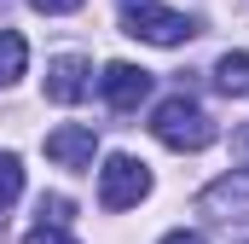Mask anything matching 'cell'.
<instances>
[{
	"mask_svg": "<svg viewBox=\"0 0 249 244\" xmlns=\"http://www.w3.org/2000/svg\"><path fill=\"white\" fill-rule=\"evenodd\" d=\"M151 134H157L168 151H203V145H214V122H209V111H203L191 93H168V99L151 111Z\"/></svg>",
	"mask_w": 249,
	"mask_h": 244,
	"instance_id": "cell-1",
	"label": "cell"
},
{
	"mask_svg": "<svg viewBox=\"0 0 249 244\" xmlns=\"http://www.w3.org/2000/svg\"><path fill=\"white\" fill-rule=\"evenodd\" d=\"M214 87L232 93V99H244L249 93V53H226V59L214 64Z\"/></svg>",
	"mask_w": 249,
	"mask_h": 244,
	"instance_id": "cell-8",
	"label": "cell"
},
{
	"mask_svg": "<svg viewBox=\"0 0 249 244\" xmlns=\"http://www.w3.org/2000/svg\"><path fill=\"white\" fill-rule=\"evenodd\" d=\"M232 151L244 157V169H238L232 181H220L214 192H209V198H203V203H220V198H249V128L238 134V140H232Z\"/></svg>",
	"mask_w": 249,
	"mask_h": 244,
	"instance_id": "cell-9",
	"label": "cell"
},
{
	"mask_svg": "<svg viewBox=\"0 0 249 244\" xmlns=\"http://www.w3.org/2000/svg\"><path fill=\"white\" fill-rule=\"evenodd\" d=\"M23 244H75V239H70L64 227H47V221H41V227H29V233H23Z\"/></svg>",
	"mask_w": 249,
	"mask_h": 244,
	"instance_id": "cell-12",
	"label": "cell"
},
{
	"mask_svg": "<svg viewBox=\"0 0 249 244\" xmlns=\"http://www.w3.org/2000/svg\"><path fill=\"white\" fill-rule=\"evenodd\" d=\"M93 151H99V140H93V128H81V122H64L47 134V157L58 163V169H93Z\"/></svg>",
	"mask_w": 249,
	"mask_h": 244,
	"instance_id": "cell-5",
	"label": "cell"
},
{
	"mask_svg": "<svg viewBox=\"0 0 249 244\" xmlns=\"http://www.w3.org/2000/svg\"><path fill=\"white\" fill-rule=\"evenodd\" d=\"M87 59H75V53H64V59H53L47 64V99L53 105H75L81 93H87Z\"/></svg>",
	"mask_w": 249,
	"mask_h": 244,
	"instance_id": "cell-6",
	"label": "cell"
},
{
	"mask_svg": "<svg viewBox=\"0 0 249 244\" xmlns=\"http://www.w3.org/2000/svg\"><path fill=\"white\" fill-rule=\"evenodd\" d=\"M99 93H105V105L110 111H139L145 99H151V70H139V64H105V76H99Z\"/></svg>",
	"mask_w": 249,
	"mask_h": 244,
	"instance_id": "cell-4",
	"label": "cell"
},
{
	"mask_svg": "<svg viewBox=\"0 0 249 244\" xmlns=\"http://www.w3.org/2000/svg\"><path fill=\"white\" fill-rule=\"evenodd\" d=\"M122 29L139 35V41H151V47H180V41L197 35V18L168 12V6H157V0H122Z\"/></svg>",
	"mask_w": 249,
	"mask_h": 244,
	"instance_id": "cell-2",
	"label": "cell"
},
{
	"mask_svg": "<svg viewBox=\"0 0 249 244\" xmlns=\"http://www.w3.org/2000/svg\"><path fill=\"white\" fill-rule=\"evenodd\" d=\"M23 64H29V41L18 29H0V87H12L23 76Z\"/></svg>",
	"mask_w": 249,
	"mask_h": 244,
	"instance_id": "cell-7",
	"label": "cell"
},
{
	"mask_svg": "<svg viewBox=\"0 0 249 244\" xmlns=\"http://www.w3.org/2000/svg\"><path fill=\"white\" fill-rule=\"evenodd\" d=\"M145 192H151V169L139 157H127V151L105 157V169H99V203L105 209H133Z\"/></svg>",
	"mask_w": 249,
	"mask_h": 244,
	"instance_id": "cell-3",
	"label": "cell"
},
{
	"mask_svg": "<svg viewBox=\"0 0 249 244\" xmlns=\"http://www.w3.org/2000/svg\"><path fill=\"white\" fill-rule=\"evenodd\" d=\"M35 12H47V18H64V12H81V0H29Z\"/></svg>",
	"mask_w": 249,
	"mask_h": 244,
	"instance_id": "cell-13",
	"label": "cell"
},
{
	"mask_svg": "<svg viewBox=\"0 0 249 244\" xmlns=\"http://www.w3.org/2000/svg\"><path fill=\"white\" fill-rule=\"evenodd\" d=\"M41 221H47V227H64V221H70V198H58V192L41 198Z\"/></svg>",
	"mask_w": 249,
	"mask_h": 244,
	"instance_id": "cell-11",
	"label": "cell"
},
{
	"mask_svg": "<svg viewBox=\"0 0 249 244\" xmlns=\"http://www.w3.org/2000/svg\"><path fill=\"white\" fill-rule=\"evenodd\" d=\"M18 198H23V163L12 151H0V209H12Z\"/></svg>",
	"mask_w": 249,
	"mask_h": 244,
	"instance_id": "cell-10",
	"label": "cell"
},
{
	"mask_svg": "<svg viewBox=\"0 0 249 244\" xmlns=\"http://www.w3.org/2000/svg\"><path fill=\"white\" fill-rule=\"evenodd\" d=\"M162 244H209V239H203V233H186V227H180V233H168Z\"/></svg>",
	"mask_w": 249,
	"mask_h": 244,
	"instance_id": "cell-14",
	"label": "cell"
}]
</instances>
